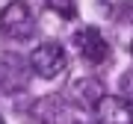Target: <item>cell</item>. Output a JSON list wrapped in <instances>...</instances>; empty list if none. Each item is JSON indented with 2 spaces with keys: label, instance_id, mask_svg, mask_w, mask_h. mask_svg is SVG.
Returning a JSON list of instances; mask_svg holds the SVG:
<instances>
[{
  "label": "cell",
  "instance_id": "cell-11",
  "mask_svg": "<svg viewBox=\"0 0 133 124\" xmlns=\"http://www.w3.org/2000/svg\"><path fill=\"white\" fill-rule=\"evenodd\" d=\"M130 53H133V44H130Z\"/></svg>",
  "mask_w": 133,
  "mask_h": 124
},
{
  "label": "cell",
  "instance_id": "cell-3",
  "mask_svg": "<svg viewBox=\"0 0 133 124\" xmlns=\"http://www.w3.org/2000/svg\"><path fill=\"white\" fill-rule=\"evenodd\" d=\"M71 44H74L77 56H80L83 62H89V65H101V62L109 59V44H107V38L101 36L95 27L77 30V33L71 36Z\"/></svg>",
  "mask_w": 133,
  "mask_h": 124
},
{
  "label": "cell",
  "instance_id": "cell-4",
  "mask_svg": "<svg viewBox=\"0 0 133 124\" xmlns=\"http://www.w3.org/2000/svg\"><path fill=\"white\" fill-rule=\"evenodd\" d=\"M92 109L98 124H133V106L121 95H104Z\"/></svg>",
  "mask_w": 133,
  "mask_h": 124
},
{
  "label": "cell",
  "instance_id": "cell-6",
  "mask_svg": "<svg viewBox=\"0 0 133 124\" xmlns=\"http://www.w3.org/2000/svg\"><path fill=\"white\" fill-rule=\"evenodd\" d=\"M74 95L80 100L83 106H95L101 98H104V89H101L98 80H92V77H86V80H77L74 83Z\"/></svg>",
  "mask_w": 133,
  "mask_h": 124
},
{
  "label": "cell",
  "instance_id": "cell-7",
  "mask_svg": "<svg viewBox=\"0 0 133 124\" xmlns=\"http://www.w3.org/2000/svg\"><path fill=\"white\" fill-rule=\"evenodd\" d=\"M48 9H53L59 18L71 21V18H77V0H48Z\"/></svg>",
  "mask_w": 133,
  "mask_h": 124
},
{
  "label": "cell",
  "instance_id": "cell-2",
  "mask_svg": "<svg viewBox=\"0 0 133 124\" xmlns=\"http://www.w3.org/2000/svg\"><path fill=\"white\" fill-rule=\"evenodd\" d=\"M36 30V18L30 12L24 0H12L3 12H0V33L9 38H27Z\"/></svg>",
  "mask_w": 133,
  "mask_h": 124
},
{
  "label": "cell",
  "instance_id": "cell-1",
  "mask_svg": "<svg viewBox=\"0 0 133 124\" xmlns=\"http://www.w3.org/2000/svg\"><path fill=\"white\" fill-rule=\"evenodd\" d=\"M30 65H33V71H36L38 77L53 80V77H59V74L68 68L65 47H62L59 42H44V44H38V47L30 53Z\"/></svg>",
  "mask_w": 133,
  "mask_h": 124
},
{
  "label": "cell",
  "instance_id": "cell-8",
  "mask_svg": "<svg viewBox=\"0 0 133 124\" xmlns=\"http://www.w3.org/2000/svg\"><path fill=\"white\" fill-rule=\"evenodd\" d=\"M118 86H121V98L133 104V68L121 74V83H118Z\"/></svg>",
  "mask_w": 133,
  "mask_h": 124
},
{
  "label": "cell",
  "instance_id": "cell-10",
  "mask_svg": "<svg viewBox=\"0 0 133 124\" xmlns=\"http://www.w3.org/2000/svg\"><path fill=\"white\" fill-rule=\"evenodd\" d=\"M0 124H6V121H3V118H0Z\"/></svg>",
  "mask_w": 133,
  "mask_h": 124
},
{
  "label": "cell",
  "instance_id": "cell-5",
  "mask_svg": "<svg viewBox=\"0 0 133 124\" xmlns=\"http://www.w3.org/2000/svg\"><path fill=\"white\" fill-rule=\"evenodd\" d=\"M36 118H38V124H74L77 112L62 98H42L36 104Z\"/></svg>",
  "mask_w": 133,
  "mask_h": 124
},
{
  "label": "cell",
  "instance_id": "cell-9",
  "mask_svg": "<svg viewBox=\"0 0 133 124\" xmlns=\"http://www.w3.org/2000/svg\"><path fill=\"white\" fill-rule=\"evenodd\" d=\"M127 18L133 21V0H130V6H127Z\"/></svg>",
  "mask_w": 133,
  "mask_h": 124
}]
</instances>
